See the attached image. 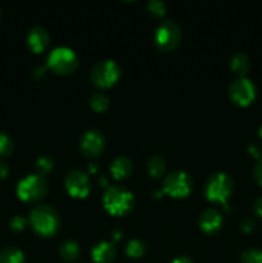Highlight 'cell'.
Returning a JSON list of instances; mask_svg holds the SVG:
<instances>
[{
    "label": "cell",
    "mask_w": 262,
    "mask_h": 263,
    "mask_svg": "<svg viewBox=\"0 0 262 263\" xmlns=\"http://www.w3.org/2000/svg\"><path fill=\"white\" fill-rule=\"evenodd\" d=\"M0 263H25V254L14 246H7L0 251Z\"/></svg>",
    "instance_id": "obj_17"
},
{
    "label": "cell",
    "mask_w": 262,
    "mask_h": 263,
    "mask_svg": "<svg viewBox=\"0 0 262 263\" xmlns=\"http://www.w3.org/2000/svg\"><path fill=\"white\" fill-rule=\"evenodd\" d=\"M0 15H2V9H0Z\"/></svg>",
    "instance_id": "obj_37"
},
{
    "label": "cell",
    "mask_w": 262,
    "mask_h": 263,
    "mask_svg": "<svg viewBox=\"0 0 262 263\" xmlns=\"http://www.w3.org/2000/svg\"><path fill=\"white\" fill-rule=\"evenodd\" d=\"M248 151H249V153L254 157H259V154H261V148H259L258 144H256V143L249 144Z\"/></svg>",
    "instance_id": "obj_29"
},
{
    "label": "cell",
    "mask_w": 262,
    "mask_h": 263,
    "mask_svg": "<svg viewBox=\"0 0 262 263\" xmlns=\"http://www.w3.org/2000/svg\"><path fill=\"white\" fill-rule=\"evenodd\" d=\"M26 222H27V220H26L23 216L15 215V216H13V217L9 220V226L13 229V230L20 231V230H22L23 228H25Z\"/></svg>",
    "instance_id": "obj_26"
},
{
    "label": "cell",
    "mask_w": 262,
    "mask_h": 263,
    "mask_svg": "<svg viewBox=\"0 0 262 263\" xmlns=\"http://www.w3.org/2000/svg\"><path fill=\"white\" fill-rule=\"evenodd\" d=\"M28 221L36 233L43 236H50L58 230L59 215L51 205L39 204L32 208Z\"/></svg>",
    "instance_id": "obj_1"
},
{
    "label": "cell",
    "mask_w": 262,
    "mask_h": 263,
    "mask_svg": "<svg viewBox=\"0 0 262 263\" xmlns=\"http://www.w3.org/2000/svg\"><path fill=\"white\" fill-rule=\"evenodd\" d=\"M229 95L235 103L240 105H247L254 99L256 87L253 82L246 76H239L234 79L229 85Z\"/></svg>",
    "instance_id": "obj_10"
},
{
    "label": "cell",
    "mask_w": 262,
    "mask_h": 263,
    "mask_svg": "<svg viewBox=\"0 0 262 263\" xmlns=\"http://www.w3.org/2000/svg\"><path fill=\"white\" fill-rule=\"evenodd\" d=\"M146 168H148V172L151 174V176L159 177L164 174V170H166V161H164V158L162 156L156 154V156L151 157V158L148 159Z\"/></svg>",
    "instance_id": "obj_19"
},
{
    "label": "cell",
    "mask_w": 262,
    "mask_h": 263,
    "mask_svg": "<svg viewBox=\"0 0 262 263\" xmlns=\"http://www.w3.org/2000/svg\"><path fill=\"white\" fill-rule=\"evenodd\" d=\"M146 252V244L140 239H131L126 246V253L128 257L133 258H139V257L144 256Z\"/></svg>",
    "instance_id": "obj_20"
},
{
    "label": "cell",
    "mask_w": 262,
    "mask_h": 263,
    "mask_svg": "<svg viewBox=\"0 0 262 263\" xmlns=\"http://www.w3.org/2000/svg\"><path fill=\"white\" fill-rule=\"evenodd\" d=\"M59 253L66 261H73L80 254V246L74 240H64L59 247Z\"/></svg>",
    "instance_id": "obj_18"
},
{
    "label": "cell",
    "mask_w": 262,
    "mask_h": 263,
    "mask_svg": "<svg viewBox=\"0 0 262 263\" xmlns=\"http://www.w3.org/2000/svg\"><path fill=\"white\" fill-rule=\"evenodd\" d=\"M193 187V181L185 171H172L164 177L162 192L175 198L186 197Z\"/></svg>",
    "instance_id": "obj_8"
},
{
    "label": "cell",
    "mask_w": 262,
    "mask_h": 263,
    "mask_svg": "<svg viewBox=\"0 0 262 263\" xmlns=\"http://www.w3.org/2000/svg\"><path fill=\"white\" fill-rule=\"evenodd\" d=\"M121 74L120 66L112 59H102L92 66L90 79L97 86L109 87L115 84Z\"/></svg>",
    "instance_id": "obj_7"
},
{
    "label": "cell",
    "mask_w": 262,
    "mask_h": 263,
    "mask_svg": "<svg viewBox=\"0 0 262 263\" xmlns=\"http://www.w3.org/2000/svg\"><path fill=\"white\" fill-rule=\"evenodd\" d=\"M241 263H262V251L249 248L241 254Z\"/></svg>",
    "instance_id": "obj_24"
},
{
    "label": "cell",
    "mask_w": 262,
    "mask_h": 263,
    "mask_svg": "<svg viewBox=\"0 0 262 263\" xmlns=\"http://www.w3.org/2000/svg\"><path fill=\"white\" fill-rule=\"evenodd\" d=\"M253 208H254V211H256L257 215L262 216V195H261V197L257 198L256 200H254Z\"/></svg>",
    "instance_id": "obj_30"
},
{
    "label": "cell",
    "mask_w": 262,
    "mask_h": 263,
    "mask_svg": "<svg viewBox=\"0 0 262 263\" xmlns=\"http://www.w3.org/2000/svg\"><path fill=\"white\" fill-rule=\"evenodd\" d=\"M89 170H90V172H97V170H98L97 163H90L89 164Z\"/></svg>",
    "instance_id": "obj_35"
},
{
    "label": "cell",
    "mask_w": 262,
    "mask_h": 263,
    "mask_svg": "<svg viewBox=\"0 0 262 263\" xmlns=\"http://www.w3.org/2000/svg\"><path fill=\"white\" fill-rule=\"evenodd\" d=\"M181 40V28L175 21L166 20L159 23L153 35V41L158 49L170 51L176 48Z\"/></svg>",
    "instance_id": "obj_5"
},
{
    "label": "cell",
    "mask_w": 262,
    "mask_h": 263,
    "mask_svg": "<svg viewBox=\"0 0 262 263\" xmlns=\"http://www.w3.org/2000/svg\"><path fill=\"white\" fill-rule=\"evenodd\" d=\"M146 9L154 17H161L166 12V4L162 0H149L146 4Z\"/></svg>",
    "instance_id": "obj_25"
},
{
    "label": "cell",
    "mask_w": 262,
    "mask_h": 263,
    "mask_svg": "<svg viewBox=\"0 0 262 263\" xmlns=\"http://www.w3.org/2000/svg\"><path fill=\"white\" fill-rule=\"evenodd\" d=\"M50 36L43 26H33L27 33V44L31 50L35 53H40L48 46Z\"/></svg>",
    "instance_id": "obj_13"
},
{
    "label": "cell",
    "mask_w": 262,
    "mask_h": 263,
    "mask_svg": "<svg viewBox=\"0 0 262 263\" xmlns=\"http://www.w3.org/2000/svg\"><path fill=\"white\" fill-rule=\"evenodd\" d=\"M253 177L259 185H262V159H259L258 163L253 168Z\"/></svg>",
    "instance_id": "obj_28"
},
{
    "label": "cell",
    "mask_w": 262,
    "mask_h": 263,
    "mask_svg": "<svg viewBox=\"0 0 262 263\" xmlns=\"http://www.w3.org/2000/svg\"><path fill=\"white\" fill-rule=\"evenodd\" d=\"M14 148L12 136L7 133H0V156H9Z\"/></svg>",
    "instance_id": "obj_23"
},
{
    "label": "cell",
    "mask_w": 262,
    "mask_h": 263,
    "mask_svg": "<svg viewBox=\"0 0 262 263\" xmlns=\"http://www.w3.org/2000/svg\"><path fill=\"white\" fill-rule=\"evenodd\" d=\"M233 179L225 172H215L205 181L204 193L210 200L220 202L225 204L228 198L233 192Z\"/></svg>",
    "instance_id": "obj_3"
},
{
    "label": "cell",
    "mask_w": 262,
    "mask_h": 263,
    "mask_svg": "<svg viewBox=\"0 0 262 263\" xmlns=\"http://www.w3.org/2000/svg\"><path fill=\"white\" fill-rule=\"evenodd\" d=\"M112 235H113V239L117 240V239H120L121 235H122V231H121L120 229H115V230L112 231Z\"/></svg>",
    "instance_id": "obj_34"
},
{
    "label": "cell",
    "mask_w": 262,
    "mask_h": 263,
    "mask_svg": "<svg viewBox=\"0 0 262 263\" xmlns=\"http://www.w3.org/2000/svg\"><path fill=\"white\" fill-rule=\"evenodd\" d=\"M44 73H45V68H44V67L39 66L33 69V76L35 77H41Z\"/></svg>",
    "instance_id": "obj_33"
},
{
    "label": "cell",
    "mask_w": 262,
    "mask_h": 263,
    "mask_svg": "<svg viewBox=\"0 0 262 263\" xmlns=\"http://www.w3.org/2000/svg\"><path fill=\"white\" fill-rule=\"evenodd\" d=\"M9 172V167L4 161H0V177H5Z\"/></svg>",
    "instance_id": "obj_31"
},
{
    "label": "cell",
    "mask_w": 262,
    "mask_h": 263,
    "mask_svg": "<svg viewBox=\"0 0 262 263\" xmlns=\"http://www.w3.org/2000/svg\"><path fill=\"white\" fill-rule=\"evenodd\" d=\"M66 189L72 197L84 198L90 192V179L87 172L84 170L73 168L68 171L64 177Z\"/></svg>",
    "instance_id": "obj_9"
},
{
    "label": "cell",
    "mask_w": 262,
    "mask_h": 263,
    "mask_svg": "<svg viewBox=\"0 0 262 263\" xmlns=\"http://www.w3.org/2000/svg\"><path fill=\"white\" fill-rule=\"evenodd\" d=\"M90 105L94 110L97 112H103L108 108L109 105V98L102 91H95L92 92L91 97H90Z\"/></svg>",
    "instance_id": "obj_21"
},
{
    "label": "cell",
    "mask_w": 262,
    "mask_h": 263,
    "mask_svg": "<svg viewBox=\"0 0 262 263\" xmlns=\"http://www.w3.org/2000/svg\"><path fill=\"white\" fill-rule=\"evenodd\" d=\"M109 170L115 179H125L133 171V161L126 156H117L110 162Z\"/></svg>",
    "instance_id": "obj_15"
},
{
    "label": "cell",
    "mask_w": 262,
    "mask_h": 263,
    "mask_svg": "<svg viewBox=\"0 0 262 263\" xmlns=\"http://www.w3.org/2000/svg\"><path fill=\"white\" fill-rule=\"evenodd\" d=\"M254 226H256V221L253 218H244L240 222V229L243 231H246V233H251L254 229Z\"/></svg>",
    "instance_id": "obj_27"
},
{
    "label": "cell",
    "mask_w": 262,
    "mask_h": 263,
    "mask_svg": "<svg viewBox=\"0 0 262 263\" xmlns=\"http://www.w3.org/2000/svg\"><path fill=\"white\" fill-rule=\"evenodd\" d=\"M104 208L115 216H122L134 207V195L130 190L120 185L108 186L103 195Z\"/></svg>",
    "instance_id": "obj_2"
},
{
    "label": "cell",
    "mask_w": 262,
    "mask_h": 263,
    "mask_svg": "<svg viewBox=\"0 0 262 263\" xmlns=\"http://www.w3.org/2000/svg\"><path fill=\"white\" fill-rule=\"evenodd\" d=\"M116 248L109 241H100L91 249V257L97 263H109L115 259Z\"/></svg>",
    "instance_id": "obj_14"
},
{
    "label": "cell",
    "mask_w": 262,
    "mask_h": 263,
    "mask_svg": "<svg viewBox=\"0 0 262 263\" xmlns=\"http://www.w3.org/2000/svg\"><path fill=\"white\" fill-rule=\"evenodd\" d=\"M48 66L57 73L67 74L77 68L79 58L72 49L67 48V46H58L49 54Z\"/></svg>",
    "instance_id": "obj_6"
},
{
    "label": "cell",
    "mask_w": 262,
    "mask_h": 263,
    "mask_svg": "<svg viewBox=\"0 0 262 263\" xmlns=\"http://www.w3.org/2000/svg\"><path fill=\"white\" fill-rule=\"evenodd\" d=\"M48 192V181L39 174L27 175L17 185V194L25 202H36Z\"/></svg>",
    "instance_id": "obj_4"
},
{
    "label": "cell",
    "mask_w": 262,
    "mask_h": 263,
    "mask_svg": "<svg viewBox=\"0 0 262 263\" xmlns=\"http://www.w3.org/2000/svg\"><path fill=\"white\" fill-rule=\"evenodd\" d=\"M258 133H259V136H261V138H262V125H261V127H259Z\"/></svg>",
    "instance_id": "obj_36"
},
{
    "label": "cell",
    "mask_w": 262,
    "mask_h": 263,
    "mask_svg": "<svg viewBox=\"0 0 262 263\" xmlns=\"http://www.w3.org/2000/svg\"><path fill=\"white\" fill-rule=\"evenodd\" d=\"M54 167V161L50 156L48 154H44V156H40L36 161V170H38L39 175L44 176L48 172L51 171V168Z\"/></svg>",
    "instance_id": "obj_22"
},
{
    "label": "cell",
    "mask_w": 262,
    "mask_h": 263,
    "mask_svg": "<svg viewBox=\"0 0 262 263\" xmlns=\"http://www.w3.org/2000/svg\"><path fill=\"white\" fill-rule=\"evenodd\" d=\"M171 263H193V261L189 258V257L181 256V257H177V258H175Z\"/></svg>",
    "instance_id": "obj_32"
},
{
    "label": "cell",
    "mask_w": 262,
    "mask_h": 263,
    "mask_svg": "<svg viewBox=\"0 0 262 263\" xmlns=\"http://www.w3.org/2000/svg\"><path fill=\"white\" fill-rule=\"evenodd\" d=\"M222 225V215L216 208H207L199 217V226L204 233L213 234L220 230Z\"/></svg>",
    "instance_id": "obj_12"
},
{
    "label": "cell",
    "mask_w": 262,
    "mask_h": 263,
    "mask_svg": "<svg viewBox=\"0 0 262 263\" xmlns=\"http://www.w3.org/2000/svg\"><path fill=\"white\" fill-rule=\"evenodd\" d=\"M105 146V138L98 128H89L80 138V149L87 157H97Z\"/></svg>",
    "instance_id": "obj_11"
},
{
    "label": "cell",
    "mask_w": 262,
    "mask_h": 263,
    "mask_svg": "<svg viewBox=\"0 0 262 263\" xmlns=\"http://www.w3.org/2000/svg\"><path fill=\"white\" fill-rule=\"evenodd\" d=\"M249 66H251V61H249V57L244 51H236L231 55L230 68L234 72L240 74V76H243L248 71Z\"/></svg>",
    "instance_id": "obj_16"
}]
</instances>
